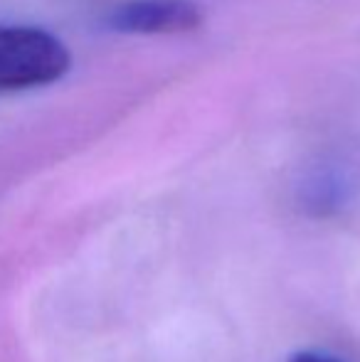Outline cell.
<instances>
[{
    "label": "cell",
    "instance_id": "1",
    "mask_svg": "<svg viewBox=\"0 0 360 362\" xmlns=\"http://www.w3.org/2000/svg\"><path fill=\"white\" fill-rule=\"evenodd\" d=\"M69 67L72 54L57 35L25 25H0V91L52 84Z\"/></svg>",
    "mask_w": 360,
    "mask_h": 362
},
{
    "label": "cell",
    "instance_id": "3",
    "mask_svg": "<svg viewBox=\"0 0 360 362\" xmlns=\"http://www.w3.org/2000/svg\"><path fill=\"white\" fill-rule=\"evenodd\" d=\"M289 362H341V360L331 358V355H323V353H313V350H306V353H296Z\"/></svg>",
    "mask_w": 360,
    "mask_h": 362
},
{
    "label": "cell",
    "instance_id": "2",
    "mask_svg": "<svg viewBox=\"0 0 360 362\" xmlns=\"http://www.w3.org/2000/svg\"><path fill=\"white\" fill-rule=\"evenodd\" d=\"M106 25L129 35L190 33L202 25V10L192 0H129L109 15Z\"/></svg>",
    "mask_w": 360,
    "mask_h": 362
}]
</instances>
